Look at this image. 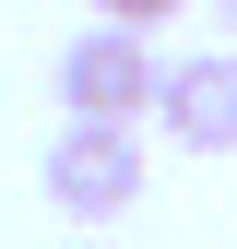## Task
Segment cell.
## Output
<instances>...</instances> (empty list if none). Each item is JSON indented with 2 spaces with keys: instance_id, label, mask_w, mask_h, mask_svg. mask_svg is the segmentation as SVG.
<instances>
[{
  "instance_id": "3957f363",
  "label": "cell",
  "mask_w": 237,
  "mask_h": 249,
  "mask_svg": "<svg viewBox=\"0 0 237 249\" xmlns=\"http://www.w3.org/2000/svg\"><path fill=\"white\" fill-rule=\"evenodd\" d=\"M154 131L178 154H237V48H178L154 83Z\"/></svg>"
},
{
  "instance_id": "8992f818",
  "label": "cell",
  "mask_w": 237,
  "mask_h": 249,
  "mask_svg": "<svg viewBox=\"0 0 237 249\" xmlns=\"http://www.w3.org/2000/svg\"><path fill=\"white\" fill-rule=\"evenodd\" d=\"M71 249H107V237H71Z\"/></svg>"
},
{
  "instance_id": "7a4b0ae2",
  "label": "cell",
  "mask_w": 237,
  "mask_h": 249,
  "mask_svg": "<svg viewBox=\"0 0 237 249\" xmlns=\"http://www.w3.org/2000/svg\"><path fill=\"white\" fill-rule=\"evenodd\" d=\"M154 83H166V48L131 36V24H83V36L59 48V107L71 119L131 131V119H154Z\"/></svg>"
},
{
  "instance_id": "5b68a950",
  "label": "cell",
  "mask_w": 237,
  "mask_h": 249,
  "mask_svg": "<svg viewBox=\"0 0 237 249\" xmlns=\"http://www.w3.org/2000/svg\"><path fill=\"white\" fill-rule=\"evenodd\" d=\"M214 24H225V48H237V0H214Z\"/></svg>"
},
{
  "instance_id": "277c9868",
  "label": "cell",
  "mask_w": 237,
  "mask_h": 249,
  "mask_svg": "<svg viewBox=\"0 0 237 249\" xmlns=\"http://www.w3.org/2000/svg\"><path fill=\"white\" fill-rule=\"evenodd\" d=\"M166 12H190V0H95V24H131V36H154Z\"/></svg>"
},
{
  "instance_id": "6da1fadb",
  "label": "cell",
  "mask_w": 237,
  "mask_h": 249,
  "mask_svg": "<svg viewBox=\"0 0 237 249\" xmlns=\"http://www.w3.org/2000/svg\"><path fill=\"white\" fill-rule=\"evenodd\" d=\"M36 190L71 213V226H118L142 202V131H107V119H59L36 154Z\"/></svg>"
}]
</instances>
